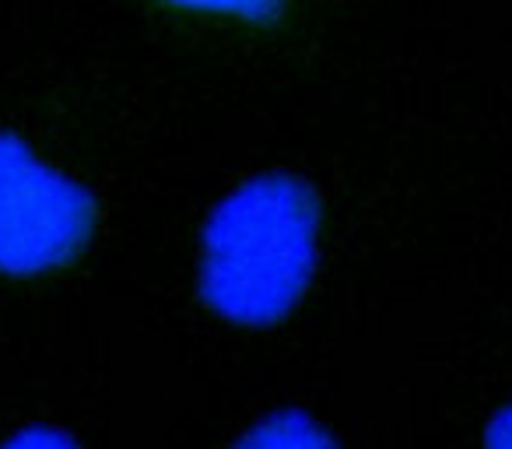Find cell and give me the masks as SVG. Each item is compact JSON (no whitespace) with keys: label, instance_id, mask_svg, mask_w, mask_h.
I'll return each mask as SVG.
<instances>
[{"label":"cell","instance_id":"7a4b0ae2","mask_svg":"<svg viewBox=\"0 0 512 449\" xmlns=\"http://www.w3.org/2000/svg\"><path fill=\"white\" fill-rule=\"evenodd\" d=\"M92 229V193L39 162L25 141L0 134V271H57L78 257Z\"/></svg>","mask_w":512,"mask_h":449},{"label":"cell","instance_id":"5b68a950","mask_svg":"<svg viewBox=\"0 0 512 449\" xmlns=\"http://www.w3.org/2000/svg\"><path fill=\"white\" fill-rule=\"evenodd\" d=\"M0 449H81V446L71 439V435L60 432V428L36 425V428H22V432H15Z\"/></svg>","mask_w":512,"mask_h":449},{"label":"cell","instance_id":"277c9868","mask_svg":"<svg viewBox=\"0 0 512 449\" xmlns=\"http://www.w3.org/2000/svg\"><path fill=\"white\" fill-rule=\"evenodd\" d=\"M172 8L200 11V15H225L239 18V22H274L285 8V0H165Z\"/></svg>","mask_w":512,"mask_h":449},{"label":"cell","instance_id":"3957f363","mask_svg":"<svg viewBox=\"0 0 512 449\" xmlns=\"http://www.w3.org/2000/svg\"><path fill=\"white\" fill-rule=\"evenodd\" d=\"M235 449H337L334 439L309 414L281 411L242 435Z\"/></svg>","mask_w":512,"mask_h":449},{"label":"cell","instance_id":"8992f818","mask_svg":"<svg viewBox=\"0 0 512 449\" xmlns=\"http://www.w3.org/2000/svg\"><path fill=\"white\" fill-rule=\"evenodd\" d=\"M484 449H512V407L498 411L488 421V432H484Z\"/></svg>","mask_w":512,"mask_h":449},{"label":"cell","instance_id":"6da1fadb","mask_svg":"<svg viewBox=\"0 0 512 449\" xmlns=\"http://www.w3.org/2000/svg\"><path fill=\"white\" fill-rule=\"evenodd\" d=\"M320 236L316 193L295 176H260L228 193L207 218L200 295L218 316L267 327L309 285Z\"/></svg>","mask_w":512,"mask_h":449}]
</instances>
